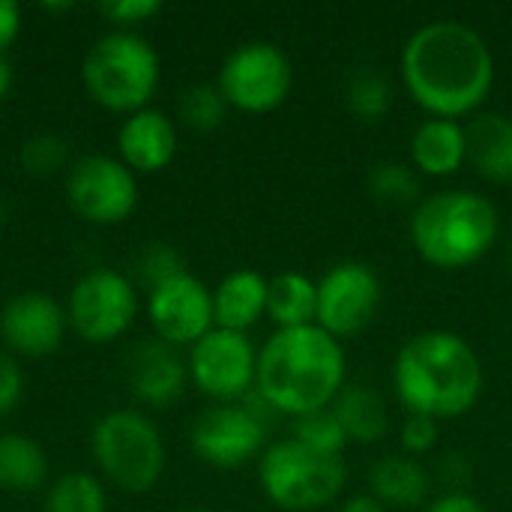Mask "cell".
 <instances>
[{
    "mask_svg": "<svg viewBox=\"0 0 512 512\" xmlns=\"http://www.w3.org/2000/svg\"><path fill=\"white\" fill-rule=\"evenodd\" d=\"M186 366L189 381L207 399H213V405H231L243 402L255 390L258 348L252 345L249 333L213 327L189 348Z\"/></svg>",
    "mask_w": 512,
    "mask_h": 512,
    "instance_id": "8fae6325",
    "label": "cell"
},
{
    "mask_svg": "<svg viewBox=\"0 0 512 512\" xmlns=\"http://www.w3.org/2000/svg\"><path fill=\"white\" fill-rule=\"evenodd\" d=\"M138 285L108 267L84 273L66 303V318L69 327L93 345H108L120 339L138 318Z\"/></svg>",
    "mask_w": 512,
    "mask_h": 512,
    "instance_id": "30bf717a",
    "label": "cell"
},
{
    "mask_svg": "<svg viewBox=\"0 0 512 512\" xmlns=\"http://www.w3.org/2000/svg\"><path fill=\"white\" fill-rule=\"evenodd\" d=\"M45 512H108V495L93 474L72 471L51 483Z\"/></svg>",
    "mask_w": 512,
    "mask_h": 512,
    "instance_id": "4316f807",
    "label": "cell"
},
{
    "mask_svg": "<svg viewBox=\"0 0 512 512\" xmlns=\"http://www.w3.org/2000/svg\"><path fill=\"white\" fill-rule=\"evenodd\" d=\"M177 273H183V261H180V255H177L171 246H165V243L147 246V249L141 252V258H138V276H141V282L147 285V291L156 288V285H162L165 279H171V276H177Z\"/></svg>",
    "mask_w": 512,
    "mask_h": 512,
    "instance_id": "4dcf8cb0",
    "label": "cell"
},
{
    "mask_svg": "<svg viewBox=\"0 0 512 512\" xmlns=\"http://www.w3.org/2000/svg\"><path fill=\"white\" fill-rule=\"evenodd\" d=\"M468 165L489 183H512V117L480 111L468 120Z\"/></svg>",
    "mask_w": 512,
    "mask_h": 512,
    "instance_id": "ffe728a7",
    "label": "cell"
},
{
    "mask_svg": "<svg viewBox=\"0 0 512 512\" xmlns=\"http://www.w3.org/2000/svg\"><path fill=\"white\" fill-rule=\"evenodd\" d=\"M348 384L345 345L318 324L276 330L258 348L255 393L291 420L324 411Z\"/></svg>",
    "mask_w": 512,
    "mask_h": 512,
    "instance_id": "7a4b0ae2",
    "label": "cell"
},
{
    "mask_svg": "<svg viewBox=\"0 0 512 512\" xmlns=\"http://www.w3.org/2000/svg\"><path fill=\"white\" fill-rule=\"evenodd\" d=\"M408 234L417 255L438 270H465L495 246L501 216L489 195L474 189H444L423 195L411 210Z\"/></svg>",
    "mask_w": 512,
    "mask_h": 512,
    "instance_id": "277c9868",
    "label": "cell"
},
{
    "mask_svg": "<svg viewBox=\"0 0 512 512\" xmlns=\"http://www.w3.org/2000/svg\"><path fill=\"white\" fill-rule=\"evenodd\" d=\"M180 120L195 132H213L225 123L228 102L216 84H192L180 93Z\"/></svg>",
    "mask_w": 512,
    "mask_h": 512,
    "instance_id": "83f0119b",
    "label": "cell"
},
{
    "mask_svg": "<svg viewBox=\"0 0 512 512\" xmlns=\"http://www.w3.org/2000/svg\"><path fill=\"white\" fill-rule=\"evenodd\" d=\"M147 318L156 339L174 348H192L216 327L213 291L183 270L147 291Z\"/></svg>",
    "mask_w": 512,
    "mask_h": 512,
    "instance_id": "5bb4252c",
    "label": "cell"
},
{
    "mask_svg": "<svg viewBox=\"0 0 512 512\" xmlns=\"http://www.w3.org/2000/svg\"><path fill=\"white\" fill-rule=\"evenodd\" d=\"M24 399V372L12 354L0 351V417H9Z\"/></svg>",
    "mask_w": 512,
    "mask_h": 512,
    "instance_id": "836d02e7",
    "label": "cell"
},
{
    "mask_svg": "<svg viewBox=\"0 0 512 512\" xmlns=\"http://www.w3.org/2000/svg\"><path fill=\"white\" fill-rule=\"evenodd\" d=\"M330 411L342 423L348 444H378L387 438L393 423L387 399L366 384H345Z\"/></svg>",
    "mask_w": 512,
    "mask_h": 512,
    "instance_id": "7402d4cb",
    "label": "cell"
},
{
    "mask_svg": "<svg viewBox=\"0 0 512 512\" xmlns=\"http://www.w3.org/2000/svg\"><path fill=\"white\" fill-rule=\"evenodd\" d=\"M426 512H489V507L465 489H450V492L432 498L426 504Z\"/></svg>",
    "mask_w": 512,
    "mask_h": 512,
    "instance_id": "e575fe53",
    "label": "cell"
},
{
    "mask_svg": "<svg viewBox=\"0 0 512 512\" xmlns=\"http://www.w3.org/2000/svg\"><path fill=\"white\" fill-rule=\"evenodd\" d=\"M9 87H12V66H9L6 57L0 54V99L9 93Z\"/></svg>",
    "mask_w": 512,
    "mask_h": 512,
    "instance_id": "74e56055",
    "label": "cell"
},
{
    "mask_svg": "<svg viewBox=\"0 0 512 512\" xmlns=\"http://www.w3.org/2000/svg\"><path fill=\"white\" fill-rule=\"evenodd\" d=\"M405 93L441 120H465L483 111L495 87V54L483 33L459 18L420 24L399 60Z\"/></svg>",
    "mask_w": 512,
    "mask_h": 512,
    "instance_id": "6da1fadb",
    "label": "cell"
},
{
    "mask_svg": "<svg viewBox=\"0 0 512 512\" xmlns=\"http://www.w3.org/2000/svg\"><path fill=\"white\" fill-rule=\"evenodd\" d=\"M99 12L117 24V30H132L144 21H150L153 15L162 12V3L159 0H111V3H102Z\"/></svg>",
    "mask_w": 512,
    "mask_h": 512,
    "instance_id": "d6a6232c",
    "label": "cell"
},
{
    "mask_svg": "<svg viewBox=\"0 0 512 512\" xmlns=\"http://www.w3.org/2000/svg\"><path fill=\"white\" fill-rule=\"evenodd\" d=\"M69 318L48 294H15L0 309V339L18 357H48L63 345Z\"/></svg>",
    "mask_w": 512,
    "mask_h": 512,
    "instance_id": "9a60e30c",
    "label": "cell"
},
{
    "mask_svg": "<svg viewBox=\"0 0 512 512\" xmlns=\"http://www.w3.org/2000/svg\"><path fill=\"white\" fill-rule=\"evenodd\" d=\"M270 279L258 270H234L213 288V318L219 330L249 333L267 318Z\"/></svg>",
    "mask_w": 512,
    "mask_h": 512,
    "instance_id": "44dd1931",
    "label": "cell"
},
{
    "mask_svg": "<svg viewBox=\"0 0 512 512\" xmlns=\"http://www.w3.org/2000/svg\"><path fill=\"white\" fill-rule=\"evenodd\" d=\"M408 162L420 177H453L468 165V132L459 120L426 117L408 141Z\"/></svg>",
    "mask_w": 512,
    "mask_h": 512,
    "instance_id": "ac0fdd59",
    "label": "cell"
},
{
    "mask_svg": "<svg viewBox=\"0 0 512 512\" xmlns=\"http://www.w3.org/2000/svg\"><path fill=\"white\" fill-rule=\"evenodd\" d=\"M189 384V366L180 351L162 339L141 342L129 357V387L150 408H171Z\"/></svg>",
    "mask_w": 512,
    "mask_h": 512,
    "instance_id": "2e32d148",
    "label": "cell"
},
{
    "mask_svg": "<svg viewBox=\"0 0 512 512\" xmlns=\"http://www.w3.org/2000/svg\"><path fill=\"white\" fill-rule=\"evenodd\" d=\"M66 159H69V147L54 132H39L27 138L21 147V165L30 174H54L66 165Z\"/></svg>",
    "mask_w": 512,
    "mask_h": 512,
    "instance_id": "f546056e",
    "label": "cell"
},
{
    "mask_svg": "<svg viewBox=\"0 0 512 512\" xmlns=\"http://www.w3.org/2000/svg\"><path fill=\"white\" fill-rule=\"evenodd\" d=\"M345 102L348 111L363 120V123H378L387 117V111L393 108V84L390 78L369 66V69H357L348 84H345Z\"/></svg>",
    "mask_w": 512,
    "mask_h": 512,
    "instance_id": "484cf974",
    "label": "cell"
},
{
    "mask_svg": "<svg viewBox=\"0 0 512 512\" xmlns=\"http://www.w3.org/2000/svg\"><path fill=\"white\" fill-rule=\"evenodd\" d=\"M345 483L348 468L342 456H324L297 438L267 444L258 459V486L276 510H324L342 498Z\"/></svg>",
    "mask_w": 512,
    "mask_h": 512,
    "instance_id": "8992f818",
    "label": "cell"
},
{
    "mask_svg": "<svg viewBox=\"0 0 512 512\" xmlns=\"http://www.w3.org/2000/svg\"><path fill=\"white\" fill-rule=\"evenodd\" d=\"M507 261H510V267H512V243H510V249H507Z\"/></svg>",
    "mask_w": 512,
    "mask_h": 512,
    "instance_id": "f35d334b",
    "label": "cell"
},
{
    "mask_svg": "<svg viewBox=\"0 0 512 512\" xmlns=\"http://www.w3.org/2000/svg\"><path fill=\"white\" fill-rule=\"evenodd\" d=\"M483 381L477 351L453 330H423L393 360V393L408 417L459 420L480 402Z\"/></svg>",
    "mask_w": 512,
    "mask_h": 512,
    "instance_id": "3957f363",
    "label": "cell"
},
{
    "mask_svg": "<svg viewBox=\"0 0 512 512\" xmlns=\"http://www.w3.org/2000/svg\"><path fill=\"white\" fill-rule=\"evenodd\" d=\"M159 54L135 30H111L99 36L81 63V81L93 102L117 114L150 108L159 90Z\"/></svg>",
    "mask_w": 512,
    "mask_h": 512,
    "instance_id": "5b68a950",
    "label": "cell"
},
{
    "mask_svg": "<svg viewBox=\"0 0 512 512\" xmlns=\"http://www.w3.org/2000/svg\"><path fill=\"white\" fill-rule=\"evenodd\" d=\"M99 471L126 492H150L165 474V441L156 423L132 408L99 417L90 432Z\"/></svg>",
    "mask_w": 512,
    "mask_h": 512,
    "instance_id": "52a82bcc",
    "label": "cell"
},
{
    "mask_svg": "<svg viewBox=\"0 0 512 512\" xmlns=\"http://www.w3.org/2000/svg\"><path fill=\"white\" fill-rule=\"evenodd\" d=\"M216 87L225 96L228 108L246 114H270L291 96L294 66L276 42L252 39L237 45L222 60Z\"/></svg>",
    "mask_w": 512,
    "mask_h": 512,
    "instance_id": "ba28073f",
    "label": "cell"
},
{
    "mask_svg": "<svg viewBox=\"0 0 512 512\" xmlns=\"http://www.w3.org/2000/svg\"><path fill=\"white\" fill-rule=\"evenodd\" d=\"M291 429H294L291 438H297L300 444H306L309 450H318L324 456H342L345 447H348V435H345L342 423L336 420V414L330 408L297 417Z\"/></svg>",
    "mask_w": 512,
    "mask_h": 512,
    "instance_id": "f1b7e54d",
    "label": "cell"
},
{
    "mask_svg": "<svg viewBox=\"0 0 512 512\" xmlns=\"http://www.w3.org/2000/svg\"><path fill=\"white\" fill-rule=\"evenodd\" d=\"M0 225H3V207H0Z\"/></svg>",
    "mask_w": 512,
    "mask_h": 512,
    "instance_id": "60d3db41",
    "label": "cell"
},
{
    "mask_svg": "<svg viewBox=\"0 0 512 512\" xmlns=\"http://www.w3.org/2000/svg\"><path fill=\"white\" fill-rule=\"evenodd\" d=\"M336 512H390L384 504H378L369 492H363V495H351V498H345Z\"/></svg>",
    "mask_w": 512,
    "mask_h": 512,
    "instance_id": "8d00e7d4",
    "label": "cell"
},
{
    "mask_svg": "<svg viewBox=\"0 0 512 512\" xmlns=\"http://www.w3.org/2000/svg\"><path fill=\"white\" fill-rule=\"evenodd\" d=\"M438 426L441 423L438 420H429V417H405V423L399 429V447H402V453L411 456V459H423V456L435 453L438 438H441Z\"/></svg>",
    "mask_w": 512,
    "mask_h": 512,
    "instance_id": "1f68e13d",
    "label": "cell"
},
{
    "mask_svg": "<svg viewBox=\"0 0 512 512\" xmlns=\"http://www.w3.org/2000/svg\"><path fill=\"white\" fill-rule=\"evenodd\" d=\"M366 486H369V495L390 512L417 510L429 504L432 474L426 471L420 459L396 453V456H381L372 462L366 474Z\"/></svg>",
    "mask_w": 512,
    "mask_h": 512,
    "instance_id": "d6986e66",
    "label": "cell"
},
{
    "mask_svg": "<svg viewBox=\"0 0 512 512\" xmlns=\"http://www.w3.org/2000/svg\"><path fill=\"white\" fill-rule=\"evenodd\" d=\"M21 33V9L12 0H0V54L18 39Z\"/></svg>",
    "mask_w": 512,
    "mask_h": 512,
    "instance_id": "d590c367",
    "label": "cell"
},
{
    "mask_svg": "<svg viewBox=\"0 0 512 512\" xmlns=\"http://www.w3.org/2000/svg\"><path fill=\"white\" fill-rule=\"evenodd\" d=\"M318 315V282L306 273L285 270L270 279L267 288V318L276 330L309 327Z\"/></svg>",
    "mask_w": 512,
    "mask_h": 512,
    "instance_id": "603a6c76",
    "label": "cell"
},
{
    "mask_svg": "<svg viewBox=\"0 0 512 512\" xmlns=\"http://www.w3.org/2000/svg\"><path fill=\"white\" fill-rule=\"evenodd\" d=\"M369 195L381 204V207H417L423 201V177L414 171L411 162H399V159H384L369 171Z\"/></svg>",
    "mask_w": 512,
    "mask_h": 512,
    "instance_id": "d4e9b609",
    "label": "cell"
},
{
    "mask_svg": "<svg viewBox=\"0 0 512 512\" xmlns=\"http://www.w3.org/2000/svg\"><path fill=\"white\" fill-rule=\"evenodd\" d=\"M117 159L135 174L165 171L177 156V126L165 111L141 108L117 132Z\"/></svg>",
    "mask_w": 512,
    "mask_h": 512,
    "instance_id": "e0dca14e",
    "label": "cell"
},
{
    "mask_svg": "<svg viewBox=\"0 0 512 512\" xmlns=\"http://www.w3.org/2000/svg\"><path fill=\"white\" fill-rule=\"evenodd\" d=\"M48 480V456L27 435H0V489L36 492Z\"/></svg>",
    "mask_w": 512,
    "mask_h": 512,
    "instance_id": "cb8c5ba5",
    "label": "cell"
},
{
    "mask_svg": "<svg viewBox=\"0 0 512 512\" xmlns=\"http://www.w3.org/2000/svg\"><path fill=\"white\" fill-rule=\"evenodd\" d=\"M183 512H213V510H198V507H195V510H183Z\"/></svg>",
    "mask_w": 512,
    "mask_h": 512,
    "instance_id": "ab89813d",
    "label": "cell"
},
{
    "mask_svg": "<svg viewBox=\"0 0 512 512\" xmlns=\"http://www.w3.org/2000/svg\"><path fill=\"white\" fill-rule=\"evenodd\" d=\"M273 414L267 405L252 408L246 399L231 405L204 408L189 429L192 453L219 471L243 468L252 459H261L267 450V417Z\"/></svg>",
    "mask_w": 512,
    "mask_h": 512,
    "instance_id": "9c48e42d",
    "label": "cell"
},
{
    "mask_svg": "<svg viewBox=\"0 0 512 512\" xmlns=\"http://www.w3.org/2000/svg\"><path fill=\"white\" fill-rule=\"evenodd\" d=\"M66 201L93 225H117L138 207V174L117 156H84L69 168Z\"/></svg>",
    "mask_w": 512,
    "mask_h": 512,
    "instance_id": "4fadbf2b",
    "label": "cell"
},
{
    "mask_svg": "<svg viewBox=\"0 0 512 512\" xmlns=\"http://www.w3.org/2000/svg\"><path fill=\"white\" fill-rule=\"evenodd\" d=\"M318 282L315 324L345 345L372 327L381 309V279L363 261H339Z\"/></svg>",
    "mask_w": 512,
    "mask_h": 512,
    "instance_id": "7c38bea8",
    "label": "cell"
}]
</instances>
